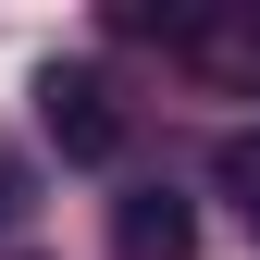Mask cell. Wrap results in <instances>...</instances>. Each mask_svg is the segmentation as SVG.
<instances>
[{"label": "cell", "instance_id": "277c9868", "mask_svg": "<svg viewBox=\"0 0 260 260\" xmlns=\"http://www.w3.org/2000/svg\"><path fill=\"white\" fill-rule=\"evenodd\" d=\"M100 25H112V38H161V50H199V25H211V13H199V0H112Z\"/></svg>", "mask_w": 260, "mask_h": 260}, {"label": "cell", "instance_id": "3957f363", "mask_svg": "<svg viewBox=\"0 0 260 260\" xmlns=\"http://www.w3.org/2000/svg\"><path fill=\"white\" fill-rule=\"evenodd\" d=\"M199 75L260 87V13H211V25H199Z\"/></svg>", "mask_w": 260, "mask_h": 260}, {"label": "cell", "instance_id": "5b68a950", "mask_svg": "<svg viewBox=\"0 0 260 260\" xmlns=\"http://www.w3.org/2000/svg\"><path fill=\"white\" fill-rule=\"evenodd\" d=\"M211 186H223V199H236V223L260 236V124H236V137L211 149Z\"/></svg>", "mask_w": 260, "mask_h": 260}, {"label": "cell", "instance_id": "6da1fadb", "mask_svg": "<svg viewBox=\"0 0 260 260\" xmlns=\"http://www.w3.org/2000/svg\"><path fill=\"white\" fill-rule=\"evenodd\" d=\"M38 124H50L62 161H87V174H100V161H124V100H112L100 62H50V75H38Z\"/></svg>", "mask_w": 260, "mask_h": 260}, {"label": "cell", "instance_id": "7a4b0ae2", "mask_svg": "<svg viewBox=\"0 0 260 260\" xmlns=\"http://www.w3.org/2000/svg\"><path fill=\"white\" fill-rule=\"evenodd\" d=\"M112 260H199V211H186L174 186L112 199Z\"/></svg>", "mask_w": 260, "mask_h": 260}, {"label": "cell", "instance_id": "8992f818", "mask_svg": "<svg viewBox=\"0 0 260 260\" xmlns=\"http://www.w3.org/2000/svg\"><path fill=\"white\" fill-rule=\"evenodd\" d=\"M25 211H38V174H25V149H0V236H13Z\"/></svg>", "mask_w": 260, "mask_h": 260}]
</instances>
